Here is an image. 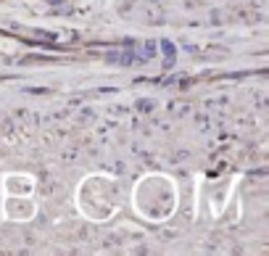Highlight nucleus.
Masks as SVG:
<instances>
[{"label":"nucleus","mask_w":269,"mask_h":256,"mask_svg":"<svg viewBox=\"0 0 269 256\" xmlns=\"http://www.w3.org/2000/svg\"><path fill=\"white\" fill-rule=\"evenodd\" d=\"M153 48H156L153 42H145V58H150V56H153Z\"/></svg>","instance_id":"obj_2"},{"label":"nucleus","mask_w":269,"mask_h":256,"mask_svg":"<svg viewBox=\"0 0 269 256\" xmlns=\"http://www.w3.org/2000/svg\"><path fill=\"white\" fill-rule=\"evenodd\" d=\"M161 48H164V66L172 69L174 61H177V50H174V45H172L169 40H164V42H161Z\"/></svg>","instance_id":"obj_1"}]
</instances>
